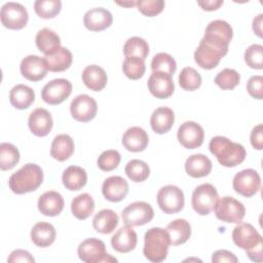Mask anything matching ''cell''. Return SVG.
<instances>
[{
	"label": "cell",
	"mask_w": 263,
	"mask_h": 263,
	"mask_svg": "<svg viewBox=\"0 0 263 263\" xmlns=\"http://www.w3.org/2000/svg\"><path fill=\"white\" fill-rule=\"evenodd\" d=\"M229 42L204 33L194 51V61L200 68L212 70L227 54Z\"/></svg>",
	"instance_id": "6da1fadb"
},
{
	"label": "cell",
	"mask_w": 263,
	"mask_h": 263,
	"mask_svg": "<svg viewBox=\"0 0 263 263\" xmlns=\"http://www.w3.org/2000/svg\"><path fill=\"white\" fill-rule=\"evenodd\" d=\"M209 149L219 163L226 167H234L240 164L247 156L246 149L241 144L232 142L228 138L222 136L212 138L209 144Z\"/></svg>",
	"instance_id": "7a4b0ae2"
},
{
	"label": "cell",
	"mask_w": 263,
	"mask_h": 263,
	"mask_svg": "<svg viewBox=\"0 0 263 263\" xmlns=\"http://www.w3.org/2000/svg\"><path fill=\"white\" fill-rule=\"evenodd\" d=\"M43 182V171L36 163H26L13 173L8 180L9 189L15 194L35 191Z\"/></svg>",
	"instance_id": "3957f363"
},
{
	"label": "cell",
	"mask_w": 263,
	"mask_h": 263,
	"mask_svg": "<svg viewBox=\"0 0 263 263\" xmlns=\"http://www.w3.org/2000/svg\"><path fill=\"white\" fill-rule=\"evenodd\" d=\"M170 246L171 239L166 229L153 227L145 233L143 254L150 262L160 263L166 259Z\"/></svg>",
	"instance_id": "277c9868"
},
{
	"label": "cell",
	"mask_w": 263,
	"mask_h": 263,
	"mask_svg": "<svg viewBox=\"0 0 263 263\" xmlns=\"http://www.w3.org/2000/svg\"><path fill=\"white\" fill-rule=\"evenodd\" d=\"M79 259L85 263H112L118 260L106 252V245L103 240L90 237L83 240L77 249Z\"/></svg>",
	"instance_id": "5b68a950"
},
{
	"label": "cell",
	"mask_w": 263,
	"mask_h": 263,
	"mask_svg": "<svg viewBox=\"0 0 263 263\" xmlns=\"http://www.w3.org/2000/svg\"><path fill=\"white\" fill-rule=\"evenodd\" d=\"M218 199L219 195L216 187L210 183H204L194 189L191 197V204L198 215L205 216L214 210Z\"/></svg>",
	"instance_id": "8992f818"
},
{
	"label": "cell",
	"mask_w": 263,
	"mask_h": 263,
	"mask_svg": "<svg viewBox=\"0 0 263 263\" xmlns=\"http://www.w3.org/2000/svg\"><path fill=\"white\" fill-rule=\"evenodd\" d=\"M232 240L246 253L262 249L263 240L261 234L250 223L239 222L232 231Z\"/></svg>",
	"instance_id": "52a82bcc"
},
{
	"label": "cell",
	"mask_w": 263,
	"mask_h": 263,
	"mask_svg": "<svg viewBox=\"0 0 263 263\" xmlns=\"http://www.w3.org/2000/svg\"><path fill=\"white\" fill-rule=\"evenodd\" d=\"M157 204L160 210L167 215L179 213L185 204V197L182 189L175 185L161 187L156 195Z\"/></svg>",
	"instance_id": "ba28073f"
},
{
	"label": "cell",
	"mask_w": 263,
	"mask_h": 263,
	"mask_svg": "<svg viewBox=\"0 0 263 263\" xmlns=\"http://www.w3.org/2000/svg\"><path fill=\"white\" fill-rule=\"evenodd\" d=\"M214 211L217 219L226 223L238 224L242 221L246 214L245 205L231 196H224L218 199Z\"/></svg>",
	"instance_id": "9c48e42d"
},
{
	"label": "cell",
	"mask_w": 263,
	"mask_h": 263,
	"mask_svg": "<svg viewBox=\"0 0 263 263\" xmlns=\"http://www.w3.org/2000/svg\"><path fill=\"white\" fill-rule=\"evenodd\" d=\"M2 25L10 30H21L26 27L29 14L26 7L17 2H6L0 11Z\"/></svg>",
	"instance_id": "30bf717a"
},
{
	"label": "cell",
	"mask_w": 263,
	"mask_h": 263,
	"mask_svg": "<svg viewBox=\"0 0 263 263\" xmlns=\"http://www.w3.org/2000/svg\"><path fill=\"white\" fill-rule=\"evenodd\" d=\"M154 217L153 208L146 201H135L125 206L121 212V218L125 225L142 226L149 223Z\"/></svg>",
	"instance_id": "8fae6325"
},
{
	"label": "cell",
	"mask_w": 263,
	"mask_h": 263,
	"mask_svg": "<svg viewBox=\"0 0 263 263\" xmlns=\"http://www.w3.org/2000/svg\"><path fill=\"white\" fill-rule=\"evenodd\" d=\"M232 187L236 193L245 197H252L261 188V178L257 171L246 168L233 177Z\"/></svg>",
	"instance_id": "7c38bea8"
},
{
	"label": "cell",
	"mask_w": 263,
	"mask_h": 263,
	"mask_svg": "<svg viewBox=\"0 0 263 263\" xmlns=\"http://www.w3.org/2000/svg\"><path fill=\"white\" fill-rule=\"evenodd\" d=\"M72 92V83L65 78H57L47 82L42 90V100L49 105H60L66 101Z\"/></svg>",
	"instance_id": "4fadbf2b"
},
{
	"label": "cell",
	"mask_w": 263,
	"mask_h": 263,
	"mask_svg": "<svg viewBox=\"0 0 263 263\" xmlns=\"http://www.w3.org/2000/svg\"><path fill=\"white\" fill-rule=\"evenodd\" d=\"M97 112V102L88 95H79L75 97L70 104V113L72 117L79 122H88L92 120L96 117Z\"/></svg>",
	"instance_id": "5bb4252c"
},
{
	"label": "cell",
	"mask_w": 263,
	"mask_h": 263,
	"mask_svg": "<svg viewBox=\"0 0 263 263\" xmlns=\"http://www.w3.org/2000/svg\"><path fill=\"white\" fill-rule=\"evenodd\" d=\"M179 143L186 149H196L200 147L204 140V132L200 124L195 121H185L177 133Z\"/></svg>",
	"instance_id": "9a60e30c"
},
{
	"label": "cell",
	"mask_w": 263,
	"mask_h": 263,
	"mask_svg": "<svg viewBox=\"0 0 263 263\" xmlns=\"http://www.w3.org/2000/svg\"><path fill=\"white\" fill-rule=\"evenodd\" d=\"M147 86L153 97L161 100L170 98L175 90L173 76L164 72H152Z\"/></svg>",
	"instance_id": "2e32d148"
},
{
	"label": "cell",
	"mask_w": 263,
	"mask_h": 263,
	"mask_svg": "<svg viewBox=\"0 0 263 263\" xmlns=\"http://www.w3.org/2000/svg\"><path fill=\"white\" fill-rule=\"evenodd\" d=\"M20 70L22 75L30 81L42 80L48 72L44 58H40L36 54L25 57L21 62Z\"/></svg>",
	"instance_id": "e0dca14e"
},
{
	"label": "cell",
	"mask_w": 263,
	"mask_h": 263,
	"mask_svg": "<svg viewBox=\"0 0 263 263\" xmlns=\"http://www.w3.org/2000/svg\"><path fill=\"white\" fill-rule=\"evenodd\" d=\"M113 23L112 13L103 7H95L87 10L83 16L84 27L92 32L104 31Z\"/></svg>",
	"instance_id": "ac0fdd59"
},
{
	"label": "cell",
	"mask_w": 263,
	"mask_h": 263,
	"mask_svg": "<svg viewBox=\"0 0 263 263\" xmlns=\"http://www.w3.org/2000/svg\"><path fill=\"white\" fill-rule=\"evenodd\" d=\"M28 125L33 135L45 137L50 133L53 126V120L49 111L44 108H37L30 113Z\"/></svg>",
	"instance_id": "d6986e66"
},
{
	"label": "cell",
	"mask_w": 263,
	"mask_h": 263,
	"mask_svg": "<svg viewBox=\"0 0 263 263\" xmlns=\"http://www.w3.org/2000/svg\"><path fill=\"white\" fill-rule=\"evenodd\" d=\"M102 193L111 202H119L128 193V183L120 176H111L103 182Z\"/></svg>",
	"instance_id": "ffe728a7"
},
{
	"label": "cell",
	"mask_w": 263,
	"mask_h": 263,
	"mask_svg": "<svg viewBox=\"0 0 263 263\" xmlns=\"http://www.w3.org/2000/svg\"><path fill=\"white\" fill-rule=\"evenodd\" d=\"M65 201L61 193L54 190H49L41 194L38 198L37 206L39 212L47 217H54L64 210Z\"/></svg>",
	"instance_id": "44dd1931"
},
{
	"label": "cell",
	"mask_w": 263,
	"mask_h": 263,
	"mask_svg": "<svg viewBox=\"0 0 263 263\" xmlns=\"http://www.w3.org/2000/svg\"><path fill=\"white\" fill-rule=\"evenodd\" d=\"M138 242V236L132 226L125 225L119 228L111 237V246L118 253H129L135 250Z\"/></svg>",
	"instance_id": "7402d4cb"
},
{
	"label": "cell",
	"mask_w": 263,
	"mask_h": 263,
	"mask_svg": "<svg viewBox=\"0 0 263 263\" xmlns=\"http://www.w3.org/2000/svg\"><path fill=\"white\" fill-rule=\"evenodd\" d=\"M149 143V137L144 128L132 126L125 130L122 136L123 147L130 152L144 151Z\"/></svg>",
	"instance_id": "603a6c76"
},
{
	"label": "cell",
	"mask_w": 263,
	"mask_h": 263,
	"mask_svg": "<svg viewBox=\"0 0 263 263\" xmlns=\"http://www.w3.org/2000/svg\"><path fill=\"white\" fill-rule=\"evenodd\" d=\"M175 121L174 111L168 107L156 108L150 117V125L154 133L158 135L166 134L173 127Z\"/></svg>",
	"instance_id": "cb8c5ba5"
},
{
	"label": "cell",
	"mask_w": 263,
	"mask_h": 263,
	"mask_svg": "<svg viewBox=\"0 0 263 263\" xmlns=\"http://www.w3.org/2000/svg\"><path fill=\"white\" fill-rule=\"evenodd\" d=\"M82 81L84 85L92 91H101L108 82L106 71L98 65H89L82 71Z\"/></svg>",
	"instance_id": "d4e9b609"
},
{
	"label": "cell",
	"mask_w": 263,
	"mask_h": 263,
	"mask_svg": "<svg viewBox=\"0 0 263 263\" xmlns=\"http://www.w3.org/2000/svg\"><path fill=\"white\" fill-rule=\"evenodd\" d=\"M211 159L200 153L190 155L185 161V171L192 178H202L212 171Z\"/></svg>",
	"instance_id": "484cf974"
},
{
	"label": "cell",
	"mask_w": 263,
	"mask_h": 263,
	"mask_svg": "<svg viewBox=\"0 0 263 263\" xmlns=\"http://www.w3.org/2000/svg\"><path fill=\"white\" fill-rule=\"evenodd\" d=\"M118 215L110 209H103L99 211L92 219L93 229L102 234L112 233L118 226Z\"/></svg>",
	"instance_id": "4316f807"
},
{
	"label": "cell",
	"mask_w": 263,
	"mask_h": 263,
	"mask_svg": "<svg viewBox=\"0 0 263 263\" xmlns=\"http://www.w3.org/2000/svg\"><path fill=\"white\" fill-rule=\"evenodd\" d=\"M74 141L67 134H61L54 137L51 147L50 156L58 161H65L69 159L74 153Z\"/></svg>",
	"instance_id": "83f0119b"
},
{
	"label": "cell",
	"mask_w": 263,
	"mask_h": 263,
	"mask_svg": "<svg viewBox=\"0 0 263 263\" xmlns=\"http://www.w3.org/2000/svg\"><path fill=\"white\" fill-rule=\"evenodd\" d=\"M31 239L39 248H46L55 240L57 232L54 227L48 222H38L31 229Z\"/></svg>",
	"instance_id": "f1b7e54d"
},
{
	"label": "cell",
	"mask_w": 263,
	"mask_h": 263,
	"mask_svg": "<svg viewBox=\"0 0 263 263\" xmlns=\"http://www.w3.org/2000/svg\"><path fill=\"white\" fill-rule=\"evenodd\" d=\"M35 42L37 48L45 55L53 54L59 48H61V38L52 30L43 28L36 34Z\"/></svg>",
	"instance_id": "f546056e"
},
{
	"label": "cell",
	"mask_w": 263,
	"mask_h": 263,
	"mask_svg": "<svg viewBox=\"0 0 263 263\" xmlns=\"http://www.w3.org/2000/svg\"><path fill=\"white\" fill-rule=\"evenodd\" d=\"M35 101V91L28 85L16 84L9 91V102L18 110L28 109Z\"/></svg>",
	"instance_id": "4dcf8cb0"
},
{
	"label": "cell",
	"mask_w": 263,
	"mask_h": 263,
	"mask_svg": "<svg viewBox=\"0 0 263 263\" xmlns=\"http://www.w3.org/2000/svg\"><path fill=\"white\" fill-rule=\"evenodd\" d=\"M63 185L70 191H78L87 183L86 171L78 165L68 166L62 176Z\"/></svg>",
	"instance_id": "1f68e13d"
},
{
	"label": "cell",
	"mask_w": 263,
	"mask_h": 263,
	"mask_svg": "<svg viewBox=\"0 0 263 263\" xmlns=\"http://www.w3.org/2000/svg\"><path fill=\"white\" fill-rule=\"evenodd\" d=\"M166 231L170 235L171 245L180 246L185 243L191 236V226L185 219H176L167 224Z\"/></svg>",
	"instance_id": "d6a6232c"
},
{
	"label": "cell",
	"mask_w": 263,
	"mask_h": 263,
	"mask_svg": "<svg viewBox=\"0 0 263 263\" xmlns=\"http://www.w3.org/2000/svg\"><path fill=\"white\" fill-rule=\"evenodd\" d=\"M44 60L46 62V65L49 71L63 72L69 69L70 66L72 65L73 54L68 48L62 46L53 54L45 55Z\"/></svg>",
	"instance_id": "836d02e7"
},
{
	"label": "cell",
	"mask_w": 263,
	"mask_h": 263,
	"mask_svg": "<svg viewBox=\"0 0 263 263\" xmlns=\"http://www.w3.org/2000/svg\"><path fill=\"white\" fill-rule=\"evenodd\" d=\"M95 200L88 193H81L71 201V212L78 220L87 219L95 211Z\"/></svg>",
	"instance_id": "e575fe53"
},
{
	"label": "cell",
	"mask_w": 263,
	"mask_h": 263,
	"mask_svg": "<svg viewBox=\"0 0 263 263\" xmlns=\"http://www.w3.org/2000/svg\"><path fill=\"white\" fill-rule=\"evenodd\" d=\"M123 53L125 57H138L145 61L149 54V44L141 37H130L123 45Z\"/></svg>",
	"instance_id": "d590c367"
},
{
	"label": "cell",
	"mask_w": 263,
	"mask_h": 263,
	"mask_svg": "<svg viewBox=\"0 0 263 263\" xmlns=\"http://www.w3.org/2000/svg\"><path fill=\"white\" fill-rule=\"evenodd\" d=\"M124 172L128 179L136 183L146 181L150 175L149 165L140 159L129 160L124 167Z\"/></svg>",
	"instance_id": "8d00e7d4"
},
{
	"label": "cell",
	"mask_w": 263,
	"mask_h": 263,
	"mask_svg": "<svg viewBox=\"0 0 263 263\" xmlns=\"http://www.w3.org/2000/svg\"><path fill=\"white\" fill-rule=\"evenodd\" d=\"M20 161V152L17 148L10 143L0 144V168L8 171L13 168Z\"/></svg>",
	"instance_id": "74e56055"
},
{
	"label": "cell",
	"mask_w": 263,
	"mask_h": 263,
	"mask_svg": "<svg viewBox=\"0 0 263 263\" xmlns=\"http://www.w3.org/2000/svg\"><path fill=\"white\" fill-rule=\"evenodd\" d=\"M122 71L127 78L138 80L145 74V62L138 57H125L122 64Z\"/></svg>",
	"instance_id": "f35d334b"
},
{
	"label": "cell",
	"mask_w": 263,
	"mask_h": 263,
	"mask_svg": "<svg viewBox=\"0 0 263 263\" xmlns=\"http://www.w3.org/2000/svg\"><path fill=\"white\" fill-rule=\"evenodd\" d=\"M151 69L152 72H164L173 76L177 70V63L171 54L158 52L151 61Z\"/></svg>",
	"instance_id": "ab89813d"
},
{
	"label": "cell",
	"mask_w": 263,
	"mask_h": 263,
	"mask_svg": "<svg viewBox=\"0 0 263 263\" xmlns=\"http://www.w3.org/2000/svg\"><path fill=\"white\" fill-rule=\"evenodd\" d=\"M179 84L184 90L193 91L200 87L201 76L192 67H185L179 74Z\"/></svg>",
	"instance_id": "60d3db41"
},
{
	"label": "cell",
	"mask_w": 263,
	"mask_h": 263,
	"mask_svg": "<svg viewBox=\"0 0 263 263\" xmlns=\"http://www.w3.org/2000/svg\"><path fill=\"white\" fill-rule=\"evenodd\" d=\"M62 9L60 0H37L34 3V10L41 18H52L57 16Z\"/></svg>",
	"instance_id": "b9f144b4"
},
{
	"label": "cell",
	"mask_w": 263,
	"mask_h": 263,
	"mask_svg": "<svg viewBox=\"0 0 263 263\" xmlns=\"http://www.w3.org/2000/svg\"><path fill=\"white\" fill-rule=\"evenodd\" d=\"M215 83L223 90L235 88L240 81L239 73L234 69L225 68L220 71L215 77Z\"/></svg>",
	"instance_id": "7bdbcfd3"
},
{
	"label": "cell",
	"mask_w": 263,
	"mask_h": 263,
	"mask_svg": "<svg viewBox=\"0 0 263 263\" xmlns=\"http://www.w3.org/2000/svg\"><path fill=\"white\" fill-rule=\"evenodd\" d=\"M204 33L219 37L229 43L233 37L232 27L226 21L223 20H215L209 23Z\"/></svg>",
	"instance_id": "ee69618b"
},
{
	"label": "cell",
	"mask_w": 263,
	"mask_h": 263,
	"mask_svg": "<svg viewBox=\"0 0 263 263\" xmlns=\"http://www.w3.org/2000/svg\"><path fill=\"white\" fill-rule=\"evenodd\" d=\"M121 160L120 153L117 150L109 149L104 151L97 160V164L99 168L103 172H111L115 170Z\"/></svg>",
	"instance_id": "f6af8a7d"
},
{
	"label": "cell",
	"mask_w": 263,
	"mask_h": 263,
	"mask_svg": "<svg viewBox=\"0 0 263 263\" xmlns=\"http://www.w3.org/2000/svg\"><path fill=\"white\" fill-rule=\"evenodd\" d=\"M246 64L256 70L263 69V46L261 44L250 45L243 54Z\"/></svg>",
	"instance_id": "bcb514c9"
},
{
	"label": "cell",
	"mask_w": 263,
	"mask_h": 263,
	"mask_svg": "<svg viewBox=\"0 0 263 263\" xmlns=\"http://www.w3.org/2000/svg\"><path fill=\"white\" fill-rule=\"evenodd\" d=\"M163 0H138L137 7L139 11L146 16H155L164 8Z\"/></svg>",
	"instance_id": "7dc6e473"
},
{
	"label": "cell",
	"mask_w": 263,
	"mask_h": 263,
	"mask_svg": "<svg viewBox=\"0 0 263 263\" xmlns=\"http://www.w3.org/2000/svg\"><path fill=\"white\" fill-rule=\"evenodd\" d=\"M249 95L257 100L263 99V77L260 75L251 76L247 83Z\"/></svg>",
	"instance_id": "c3c4849f"
},
{
	"label": "cell",
	"mask_w": 263,
	"mask_h": 263,
	"mask_svg": "<svg viewBox=\"0 0 263 263\" xmlns=\"http://www.w3.org/2000/svg\"><path fill=\"white\" fill-rule=\"evenodd\" d=\"M7 262H9V263H17V262L34 263L35 259L28 251L17 249V250H14L10 253V255L7 259Z\"/></svg>",
	"instance_id": "681fc988"
},
{
	"label": "cell",
	"mask_w": 263,
	"mask_h": 263,
	"mask_svg": "<svg viewBox=\"0 0 263 263\" xmlns=\"http://www.w3.org/2000/svg\"><path fill=\"white\" fill-rule=\"evenodd\" d=\"M212 262L213 263H221V262L236 263V262H238V259L230 251L218 250V251L213 253V255H212Z\"/></svg>",
	"instance_id": "f907efd6"
},
{
	"label": "cell",
	"mask_w": 263,
	"mask_h": 263,
	"mask_svg": "<svg viewBox=\"0 0 263 263\" xmlns=\"http://www.w3.org/2000/svg\"><path fill=\"white\" fill-rule=\"evenodd\" d=\"M251 144L256 150H262L263 149V124L256 125L250 136Z\"/></svg>",
	"instance_id": "816d5d0a"
},
{
	"label": "cell",
	"mask_w": 263,
	"mask_h": 263,
	"mask_svg": "<svg viewBox=\"0 0 263 263\" xmlns=\"http://www.w3.org/2000/svg\"><path fill=\"white\" fill-rule=\"evenodd\" d=\"M197 4L206 11L217 10L221 5H223V0H203L197 1Z\"/></svg>",
	"instance_id": "f5cc1de1"
},
{
	"label": "cell",
	"mask_w": 263,
	"mask_h": 263,
	"mask_svg": "<svg viewBox=\"0 0 263 263\" xmlns=\"http://www.w3.org/2000/svg\"><path fill=\"white\" fill-rule=\"evenodd\" d=\"M262 24H263V14L260 13L253 20V31L260 38L262 37Z\"/></svg>",
	"instance_id": "db71d44e"
},
{
	"label": "cell",
	"mask_w": 263,
	"mask_h": 263,
	"mask_svg": "<svg viewBox=\"0 0 263 263\" xmlns=\"http://www.w3.org/2000/svg\"><path fill=\"white\" fill-rule=\"evenodd\" d=\"M116 4L121 5V6H125V7H132V6L137 5V1H127V2H119V1H117Z\"/></svg>",
	"instance_id": "11a10c76"
}]
</instances>
